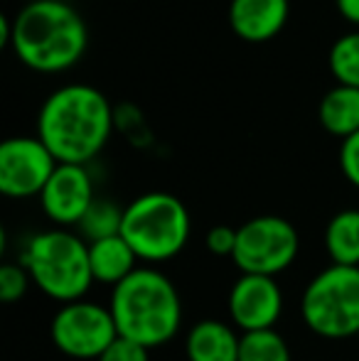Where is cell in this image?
<instances>
[{
    "mask_svg": "<svg viewBox=\"0 0 359 361\" xmlns=\"http://www.w3.org/2000/svg\"><path fill=\"white\" fill-rule=\"evenodd\" d=\"M116 106L91 84H64L42 101L35 135L57 162L89 165L116 130Z\"/></svg>",
    "mask_w": 359,
    "mask_h": 361,
    "instance_id": "6da1fadb",
    "label": "cell"
},
{
    "mask_svg": "<svg viewBox=\"0 0 359 361\" xmlns=\"http://www.w3.org/2000/svg\"><path fill=\"white\" fill-rule=\"evenodd\" d=\"M335 8L345 23H350L352 27L359 30V0H335Z\"/></svg>",
    "mask_w": 359,
    "mask_h": 361,
    "instance_id": "d4e9b609",
    "label": "cell"
},
{
    "mask_svg": "<svg viewBox=\"0 0 359 361\" xmlns=\"http://www.w3.org/2000/svg\"><path fill=\"white\" fill-rule=\"evenodd\" d=\"M239 361H293V354L278 329H261L241 334Z\"/></svg>",
    "mask_w": 359,
    "mask_h": 361,
    "instance_id": "d6986e66",
    "label": "cell"
},
{
    "mask_svg": "<svg viewBox=\"0 0 359 361\" xmlns=\"http://www.w3.org/2000/svg\"><path fill=\"white\" fill-rule=\"evenodd\" d=\"M205 246L212 256L231 258L236 248V228L229 226V224H217L205 233Z\"/></svg>",
    "mask_w": 359,
    "mask_h": 361,
    "instance_id": "7402d4cb",
    "label": "cell"
},
{
    "mask_svg": "<svg viewBox=\"0 0 359 361\" xmlns=\"http://www.w3.org/2000/svg\"><path fill=\"white\" fill-rule=\"evenodd\" d=\"M87 47V23L64 0H30L13 18L10 49L37 74H62L77 67Z\"/></svg>",
    "mask_w": 359,
    "mask_h": 361,
    "instance_id": "7a4b0ae2",
    "label": "cell"
},
{
    "mask_svg": "<svg viewBox=\"0 0 359 361\" xmlns=\"http://www.w3.org/2000/svg\"><path fill=\"white\" fill-rule=\"evenodd\" d=\"M89 266H91V278H94V283L116 288L118 283H123L130 273L138 271L140 261L133 248L128 246V241L118 233V236L89 243Z\"/></svg>",
    "mask_w": 359,
    "mask_h": 361,
    "instance_id": "5bb4252c",
    "label": "cell"
},
{
    "mask_svg": "<svg viewBox=\"0 0 359 361\" xmlns=\"http://www.w3.org/2000/svg\"><path fill=\"white\" fill-rule=\"evenodd\" d=\"M30 286H32V278L25 271L23 263H5V266H0V300L5 305L20 302L28 295Z\"/></svg>",
    "mask_w": 359,
    "mask_h": 361,
    "instance_id": "44dd1931",
    "label": "cell"
},
{
    "mask_svg": "<svg viewBox=\"0 0 359 361\" xmlns=\"http://www.w3.org/2000/svg\"><path fill=\"white\" fill-rule=\"evenodd\" d=\"M44 216L59 228H77L89 207L94 204V177L87 165L59 162L37 197Z\"/></svg>",
    "mask_w": 359,
    "mask_h": 361,
    "instance_id": "8fae6325",
    "label": "cell"
},
{
    "mask_svg": "<svg viewBox=\"0 0 359 361\" xmlns=\"http://www.w3.org/2000/svg\"><path fill=\"white\" fill-rule=\"evenodd\" d=\"M291 15V0H229L231 32L251 44L271 42L283 32Z\"/></svg>",
    "mask_w": 359,
    "mask_h": 361,
    "instance_id": "7c38bea8",
    "label": "cell"
},
{
    "mask_svg": "<svg viewBox=\"0 0 359 361\" xmlns=\"http://www.w3.org/2000/svg\"><path fill=\"white\" fill-rule=\"evenodd\" d=\"M109 310L118 337L145 349L165 347L182 329L180 290L158 266H140L111 288Z\"/></svg>",
    "mask_w": 359,
    "mask_h": 361,
    "instance_id": "3957f363",
    "label": "cell"
},
{
    "mask_svg": "<svg viewBox=\"0 0 359 361\" xmlns=\"http://www.w3.org/2000/svg\"><path fill=\"white\" fill-rule=\"evenodd\" d=\"M317 121L332 138H350L359 130V89L335 84L317 106Z\"/></svg>",
    "mask_w": 359,
    "mask_h": 361,
    "instance_id": "9a60e30c",
    "label": "cell"
},
{
    "mask_svg": "<svg viewBox=\"0 0 359 361\" xmlns=\"http://www.w3.org/2000/svg\"><path fill=\"white\" fill-rule=\"evenodd\" d=\"M121 226H123V207H118L114 200H106V197H96L94 204L89 207V212L74 231L87 243H94L118 236Z\"/></svg>",
    "mask_w": 359,
    "mask_h": 361,
    "instance_id": "e0dca14e",
    "label": "cell"
},
{
    "mask_svg": "<svg viewBox=\"0 0 359 361\" xmlns=\"http://www.w3.org/2000/svg\"><path fill=\"white\" fill-rule=\"evenodd\" d=\"M96 361H150V349L118 337Z\"/></svg>",
    "mask_w": 359,
    "mask_h": 361,
    "instance_id": "cb8c5ba5",
    "label": "cell"
},
{
    "mask_svg": "<svg viewBox=\"0 0 359 361\" xmlns=\"http://www.w3.org/2000/svg\"><path fill=\"white\" fill-rule=\"evenodd\" d=\"M322 246L335 266L359 268V209H340L330 216Z\"/></svg>",
    "mask_w": 359,
    "mask_h": 361,
    "instance_id": "2e32d148",
    "label": "cell"
},
{
    "mask_svg": "<svg viewBox=\"0 0 359 361\" xmlns=\"http://www.w3.org/2000/svg\"><path fill=\"white\" fill-rule=\"evenodd\" d=\"M337 162H340L342 177H345L355 190H359V130L340 143Z\"/></svg>",
    "mask_w": 359,
    "mask_h": 361,
    "instance_id": "603a6c76",
    "label": "cell"
},
{
    "mask_svg": "<svg viewBox=\"0 0 359 361\" xmlns=\"http://www.w3.org/2000/svg\"><path fill=\"white\" fill-rule=\"evenodd\" d=\"M192 233L190 209L170 192H143L123 207L121 236L143 266H160L185 251Z\"/></svg>",
    "mask_w": 359,
    "mask_h": 361,
    "instance_id": "5b68a950",
    "label": "cell"
},
{
    "mask_svg": "<svg viewBox=\"0 0 359 361\" xmlns=\"http://www.w3.org/2000/svg\"><path fill=\"white\" fill-rule=\"evenodd\" d=\"M13 39V18L10 15H0V47H10Z\"/></svg>",
    "mask_w": 359,
    "mask_h": 361,
    "instance_id": "484cf974",
    "label": "cell"
},
{
    "mask_svg": "<svg viewBox=\"0 0 359 361\" xmlns=\"http://www.w3.org/2000/svg\"><path fill=\"white\" fill-rule=\"evenodd\" d=\"M49 339L64 357L96 361L118 339V329L109 305L84 298L77 302L59 305L49 322Z\"/></svg>",
    "mask_w": 359,
    "mask_h": 361,
    "instance_id": "ba28073f",
    "label": "cell"
},
{
    "mask_svg": "<svg viewBox=\"0 0 359 361\" xmlns=\"http://www.w3.org/2000/svg\"><path fill=\"white\" fill-rule=\"evenodd\" d=\"M57 157L37 135H15L0 143V192L8 200H32L39 197Z\"/></svg>",
    "mask_w": 359,
    "mask_h": 361,
    "instance_id": "9c48e42d",
    "label": "cell"
},
{
    "mask_svg": "<svg viewBox=\"0 0 359 361\" xmlns=\"http://www.w3.org/2000/svg\"><path fill=\"white\" fill-rule=\"evenodd\" d=\"M300 233L286 216L261 214L236 226V248L231 263L246 276L278 278L296 263Z\"/></svg>",
    "mask_w": 359,
    "mask_h": 361,
    "instance_id": "52a82bcc",
    "label": "cell"
},
{
    "mask_svg": "<svg viewBox=\"0 0 359 361\" xmlns=\"http://www.w3.org/2000/svg\"><path fill=\"white\" fill-rule=\"evenodd\" d=\"M241 332L231 322L205 317L185 337L187 361H239Z\"/></svg>",
    "mask_w": 359,
    "mask_h": 361,
    "instance_id": "4fadbf2b",
    "label": "cell"
},
{
    "mask_svg": "<svg viewBox=\"0 0 359 361\" xmlns=\"http://www.w3.org/2000/svg\"><path fill=\"white\" fill-rule=\"evenodd\" d=\"M20 263L32 286L59 305L84 300L94 286L89 266V243L74 228H44L25 241Z\"/></svg>",
    "mask_w": 359,
    "mask_h": 361,
    "instance_id": "277c9868",
    "label": "cell"
},
{
    "mask_svg": "<svg viewBox=\"0 0 359 361\" xmlns=\"http://www.w3.org/2000/svg\"><path fill=\"white\" fill-rule=\"evenodd\" d=\"M283 290L276 278L269 276H246L241 273L229 288L226 295V312L229 322L246 332H261V329H276L283 314Z\"/></svg>",
    "mask_w": 359,
    "mask_h": 361,
    "instance_id": "30bf717a",
    "label": "cell"
},
{
    "mask_svg": "<svg viewBox=\"0 0 359 361\" xmlns=\"http://www.w3.org/2000/svg\"><path fill=\"white\" fill-rule=\"evenodd\" d=\"M300 319L320 339L359 337V268L330 263L308 281Z\"/></svg>",
    "mask_w": 359,
    "mask_h": 361,
    "instance_id": "8992f818",
    "label": "cell"
},
{
    "mask_svg": "<svg viewBox=\"0 0 359 361\" xmlns=\"http://www.w3.org/2000/svg\"><path fill=\"white\" fill-rule=\"evenodd\" d=\"M114 118H116V130H118L130 145L148 147L153 143V130H150L143 111H140L135 104H128V101L118 104L114 111Z\"/></svg>",
    "mask_w": 359,
    "mask_h": 361,
    "instance_id": "ffe728a7",
    "label": "cell"
},
{
    "mask_svg": "<svg viewBox=\"0 0 359 361\" xmlns=\"http://www.w3.org/2000/svg\"><path fill=\"white\" fill-rule=\"evenodd\" d=\"M327 69L335 84L359 89V30L340 35L332 42L327 52Z\"/></svg>",
    "mask_w": 359,
    "mask_h": 361,
    "instance_id": "ac0fdd59",
    "label": "cell"
}]
</instances>
